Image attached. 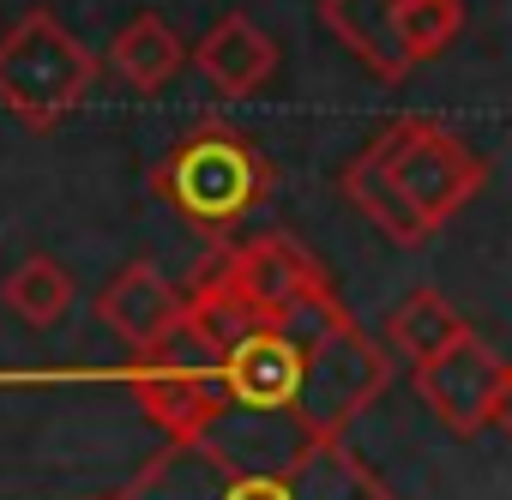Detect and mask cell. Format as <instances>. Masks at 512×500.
I'll return each mask as SVG.
<instances>
[{
    "label": "cell",
    "mask_w": 512,
    "mask_h": 500,
    "mask_svg": "<svg viewBox=\"0 0 512 500\" xmlns=\"http://www.w3.org/2000/svg\"><path fill=\"white\" fill-rule=\"evenodd\" d=\"M109 500H398V488L350 446L290 416H217L187 440H163Z\"/></svg>",
    "instance_id": "6da1fadb"
},
{
    "label": "cell",
    "mask_w": 512,
    "mask_h": 500,
    "mask_svg": "<svg viewBox=\"0 0 512 500\" xmlns=\"http://www.w3.org/2000/svg\"><path fill=\"white\" fill-rule=\"evenodd\" d=\"M338 187L386 241L422 247L488 187V157L428 115H398L344 163Z\"/></svg>",
    "instance_id": "7a4b0ae2"
},
{
    "label": "cell",
    "mask_w": 512,
    "mask_h": 500,
    "mask_svg": "<svg viewBox=\"0 0 512 500\" xmlns=\"http://www.w3.org/2000/svg\"><path fill=\"white\" fill-rule=\"evenodd\" d=\"M272 181V157L229 121L187 127L151 169V193L205 241H229L253 217V205L272 193Z\"/></svg>",
    "instance_id": "3957f363"
},
{
    "label": "cell",
    "mask_w": 512,
    "mask_h": 500,
    "mask_svg": "<svg viewBox=\"0 0 512 500\" xmlns=\"http://www.w3.org/2000/svg\"><path fill=\"white\" fill-rule=\"evenodd\" d=\"M103 61L49 13L31 7L0 37V109L31 133H55L97 85Z\"/></svg>",
    "instance_id": "277c9868"
},
{
    "label": "cell",
    "mask_w": 512,
    "mask_h": 500,
    "mask_svg": "<svg viewBox=\"0 0 512 500\" xmlns=\"http://www.w3.org/2000/svg\"><path fill=\"white\" fill-rule=\"evenodd\" d=\"M416 380V398L458 434V440H476L488 428H506L512 422V368L494 344H482L476 332L452 338L440 356L416 362L410 368Z\"/></svg>",
    "instance_id": "5b68a950"
},
{
    "label": "cell",
    "mask_w": 512,
    "mask_h": 500,
    "mask_svg": "<svg viewBox=\"0 0 512 500\" xmlns=\"http://www.w3.org/2000/svg\"><path fill=\"white\" fill-rule=\"evenodd\" d=\"M187 67H199V79H205L217 97L241 103V97H260V91L278 79V43L253 25L247 13H223V19L187 49Z\"/></svg>",
    "instance_id": "8992f818"
},
{
    "label": "cell",
    "mask_w": 512,
    "mask_h": 500,
    "mask_svg": "<svg viewBox=\"0 0 512 500\" xmlns=\"http://www.w3.org/2000/svg\"><path fill=\"white\" fill-rule=\"evenodd\" d=\"M97 314H103V326H109L133 356H139V350H157V344L175 338V326H181V284H169L151 260H133V266H121V272L103 284Z\"/></svg>",
    "instance_id": "52a82bcc"
},
{
    "label": "cell",
    "mask_w": 512,
    "mask_h": 500,
    "mask_svg": "<svg viewBox=\"0 0 512 500\" xmlns=\"http://www.w3.org/2000/svg\"><path fill=\"white\" fill-rule=\"evenodd\" d=\"M320 19L380 85H404L416 73L398 49V7L392 0H320Z\"/></svg>",
    "instance_id": "ba28073f"
},
{
    "label": "cell",
    "mask_w": 512,
    "mask_h": 500,
    "mask_svg": "<svg viewBox=\"0 0 512 500\" xmlns=\"http://www.w3.org/2000/svg\"><path fill=\"white\" fill-rule=\"evenodd\" d=\"M181 67H187V43L163 13H133L109 43V73L139 97H157L163 85H175Z\"/></svg>",
    "instance_id": "9c48e42d"
},
{
    "label": "cell",
    "mask_w": 512,
    "mask_h": 500,
    "mask_svg": "<svg viewBox=\"0 0 512 500\" xmlns=\"http://www.w3.org/2000/svg\"><path fill=\"white\" fill-rule=\"evenodd\" d=\"M470 332V320L434 290V284H416L398 308H392V320H386V344L398 350V356H410V368L416 362H428V356H440L452 338H464Z\"/></svg>",
    "instance_id": "30bf717a"
},
{
    "label": "cell",
    "mask_w": 512,
    "mask_h": 500,
    "mask_svg": "<svg viewBox=\"0 0 512 500\" xmlns=\"http://www.w3.org/2000/svg\"><path fill=\"white\" fill-rule=\"evenodd\" d=\"M0 302H7V314L25 320L31 332H49L73 308V278H67V266L55 254H31L25 266H13L0 278Z\"/></svg>",
    "instance_id": "8fae6325"
},
{
    "label": "cell",
    "mask_w": 512,
    "mask_h": 500,
    "mask_svg": "<svg viewBox=\"0 0 512 500\" xmlns=\"http://www.w3.org/2000/svg\"><path fill=\"white\" fill-rule=\"evenodd\" d=\"M458 31H464V0H410V7H398V49L410 67L446 55Z\"/></svg>",
    "instance_id": "7c38bea8"
},
{
    "label": "cell",
    "mask_w": 512,
    "mask_h": 500,
    "mask_svg": "<svg viewBox=\"0 0 512 500\" xmlns=\"http://www.w3.org/2000/svg\"><path fill=\"white\" fill-rule=\"evenodd\" d=\"M392 7H410V0H392Z\"/></svg>",
    "instance_id": "4fadbf2b"
}]
</instances>
